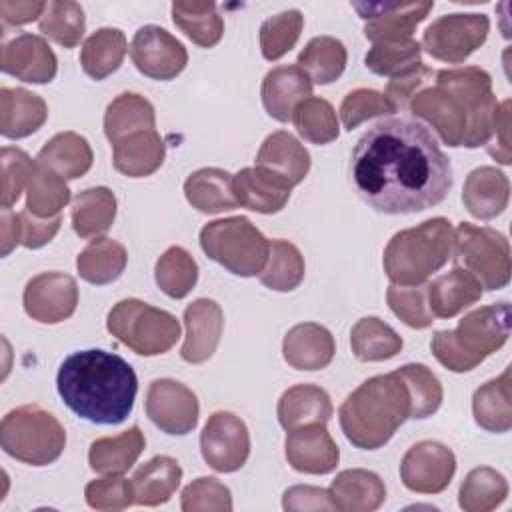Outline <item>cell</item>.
Here are the masks:
<instances>
[{
    "label": "cell",
    "mask_w": 512,
    "mask_h": 512,
    "mask_svg": "<svg viewBox=\"0 0 512 512\" xmlns=\"http://www.w3.org/2000/svg\"><path fill=\"white\" fill-rule=\"evenodd\" d=\"M350 178L358 196L374 210L412 214L446 198L452 166L428 126L412 118H386L356 142Z\"/></svg>",
    "instance_id": "obj_1"
},
{
    "label": "cell",
    "mask_w": 512,
    "mask_h": 512,
    "mask_svg": "<svg viewBox=\"0 0 512 512\" xmlns=\"http://www.w3.org/2000/svg\"><path fill=\"white\" fill-rule=\"evenodd\" d=\"M58 394L64 404L92 424L124 422L136 400L134 368L114 352L88 348L72 352L58 368Z\"/></svg>",
    "instance_id": "obj_2"
},
{
    "label": "cell",
    "mask_w": 512,
    "mask_h": 512,
    "mask_svg": "<svg viewBox=\"0 0 512 512\" xmlns=\"http://www.w3.org/2000/svg\"><path fill=\"white\" fill-rule=\"evenodd\" d=\"M410 394L394 370L364 380L338 408V422L356 448L378 450L410 418Z\"/></svg>",
    "instance_id": "obj_3"
},
{
    "label": "cell",
    "mask_w": 512,
    "mask_h": 512,
    "mask_svg": "<svg viewBox=\"0 0 512 512\" xmlns=\"http://www.w3.org/2000/svg\"><path fill=\"white\" fill-rule=\"evenodd\" d=\"M454 228L436 216L414 228L396 232L384 248L382 264L392 284L418 286L452 258Z\"/></svg>",
    "instance_id": "obj_4"
},
{
    "label": "cell",
    "mask_w": 512,
    "mask_h": 512,
    "mask_svg": "<svg viewBox=\"0 0 512 512\" xmlns=\"http://www.w3.org/2000/svg\"><path fill=\"white\" fill-rule=\"evenodd\" d=\"M2 450L30 466H46L60 458L66 430L48 410L26 404L10 410L0 424Z\"/></svg>",
    "instance_id": "obj_5"
},
{
    "label": "cell",
    "mask_w": 512,
    "mask_h": 512,
    "mask_svg": "<svg viewBox=\"0 0 512 512\" xmlns=\"http://www.w3.org/2000/svg\"><path fill=\"white\" fill-rule=\"evenodd\" d=\"M204 254L236 276H256L266 266L270 240L244 216L208 222L200 230Z\"/></svg>",
    "instance_id": "obj_6"
},
{
    "label": "cell",
    "mask_w": 512,
    "mask_h": 512,
    "mask_svg": "<svg viewBox=\"0 0 512 512\" xmlns=\"http://www.w3.org/2000/svg\"><path fill=\"white\" fill-rule=\"evenodd\" d=\"M108 332L140 356L168 352L180 338V322L166 310L138 298L120 300L106 320Z\"/></svg>",
    "instance_id": "obj_7"
},
{
    "label": "cell",
    "mask_w": 512,
    "mask_h": 512,
    "mask_svg": "<svg viewBox=\"0 0 512 512\" xmlns=\"http://www.w3.org/2000/svg\"><path fill=\"white\" fill-rule=\"evenodd\" d=\"M452 260L486 290H500L510 282V244L494 228L460 222L454 230Z\"/></svg>",
    "instance_id": "obj_8"
},
{
    "label": "cell",
    "mask_w": 512,
    "mask_h": 512,
    "mask_svg": "<svg viewBox=\"0 0 512 512\" xmlns=\"http://www.w3.org/2000/svg\"><path fill=\"white\" fill-rule=\"evenodd\" d=\"M436 86L458 98L468 112V126L462 146H484L492 136L498 108L490 74L478 66L448 68L436 72Z\"/></svg>",
    "instance_id": "obj_9"
},
{
    "label": "cell",
    "mask_w": 512,
    "mask_h": 512,
    "mask_svg": "<svg viewBox=\"0 0 512 512\" xmlns=\"http://www.w3.org/2000/svg\"><path fill=\"white\" fill-rule=\"evenodd\" d=\"M488 30L484 14H446L424 30L420 48L440 62L460 64L484 44Z\"/></svg>",
    "instance_id": "obj_10"
},
{
    "label": "cell",
    "mask_w": 512,
    "mask_h": 512,
    "mask_svg": "<svg viewBox=\"0 0 512 512\" xmlns=\"http://www.w3.org/2000/svg\"><path fill=\"white\" fill-rule=\"evenodd\" d=\"M204 462L216 472L240 470L250 454V434L242 418L232 412H214L200 432Z\"/></svg>",
    "instance_id": "obj_11"
},
{
    "label": "cell",
    "mask_w": 512,
    "mask_h": 512,
    "mask_svg": "<svg viewBox=\"0 0 512 512\" xmlns=\"http://www.w3.org/2000/svg\"><path fill=\"white\" fill-rule=\"evenodd\" d=\"M352 6L360 14V18L366 20L364 36L370 42L396 44L412 40V32L434 8V2H356Z\"/></svg>",
    "instance_id": "obj_12"
},
{
    "label": "cell",
    "mask_w": 512,
    "mask_h": 512,
    "mask_svg": "<svg viewBox=\"0 0 512 512\" xmlns=\"http://www.w3.org/2000/svg\"><path fill=\"white\" fill-rule=\"evenodd\" d=\"M146 414L166 434L184 436L198 424V398L178 380L158 378L146 392Z\"/></svg>",
    "instance_id": "obj_13"
},
{
    "label": "cell",
    "mask_w": 512,
    "mask_h": 512,
    "mask_svg": "<svg viewBox=\"0 0 512 512\" xmlns=\"http://www.w3.org/2000/svg\"><path fill=\"white\" fill-rule=\"evenodd\" d=\"M454 472V452L436 440L416 442L400 462L402 484L418 494H438L446 490Z\"/></svg>",
    "instance_id": "obj_14"
},
{
    "label": "cell",
    "mask_w": 512,
    "mask_h": 512,
    "mask_svg": "<svg viewBox=\"0 0 512 512\" xmlns=\"http://www.w3.org/2000/svg\"><path fill=\"white\" fill-rule=\"evenodd\" d=\"M130 58L140 74L152 80H172L186 68L188 52L168 30L146 24L130 42Z\"/></svg>",
    "instance_id": "obj_15"
},
{
    "label": "cell",
    "mask_w": 512,
    "mask_h": 512,
    "mask_svg": "<svg viewBox=\"0 0 512 512\" xmlns=\"http://www.w3.org/2000/svg\"><path fill=\"white\" fill-rule=\"evenodd\" d=\"M26 314L42 324L68 320L78 304V286L70 274L42 272L28 280L22 294Z\"/></svg>",
    "instance_id": "obj_16"
},
{
    "label": "cell",
    "mask_w": 512,
    "mask_h": 512,
    "mask_svg": "<svg viewBox=\"0 0 512 512\" xmlns=\"http://www.w3.org/2000/svg\"><path fill=\"white\" fill-rule=\"evenodd\" d=\"M510 336V304L496 302L468 312L456 326L454 338L464 352L484 360L500 350Z\"/></svg>",
    "instance_id": "obj_17"
},
{
    "label": "cell",
    "mask_w": 512,
    "mask_h": 512,
    "mask_svg": "<svg viewBox=\"0 0 512 512\" xmlns=\"http://www.w3.org/2000/svg\"><path fill=\"white\" fill-rule=\"evenodd\" d=\"M0 68L22 82L46 84L54 80L58 60L42 36L24 32L2 44Z\"/></svg>",
    "instance_id": "obj_18"
},
{
    "label": "cell",
    "mask_w": 512,
    "mask_h": 512,
    "mask_svg": "<svg viewBox=\"0 0 512 512\" xmlns=\"http://www.w3.org/2000/svg\"><path fill=\"white\" fill-rule=\"evenodd\" d=\"M408 108L414 116L426 120L442 138L444 144L456 148L464 144L468 112L464 104L440 86L422 88L410 102Z\"/></svg>",
    "instance_id": "obj_19"
},
{
    "label": "cell",
    "mask_w": 512,
    "mask_h": 512,
    "mask_svg": "<svg viewBox=\"0 0 512 512\" xmlns=\"http://www.w3.org/2000/svg\"><path fill=\"white\" fill-rule=\"evenodd\" d=\"M284 452L288 464L304 474H328L340 460V450L326 424H306L288 430Z\"/></svg>",
    "instance_id": "obj_20"
},
{
    "label": "cell",
    "mask_w": 512,
    "mask_h": 512,
    "mask_svg": "<svg viewBox=\"0 0 512 512\" xmlns=\"http://www.w3.org/2000/svg\"><path fill=\"white\" fill-rule=\"evenodd\" d=\"M184 326L186 338L180 350L182 360L188 364H202L212 358L224 328L222 308L214 300L198 298L186 306Z\"/></svg>",
    "instance_id": "obj_21"
},
{
    "label": "cell",
    "mask_w": 512,
    "mask_h": 512,
    "mask_svg": "<svg viewBox=\"0 0 512 512\" xmlns=\"http://www.w3.org/2000/svg\"><path fill=\"white\" fill-rule=\"evenodd\" d=\"M256 168L294 188L310 170V154L290 132L278 130L268 134L260 144Z\"/></svg>",
    "instance_id": "obj_22"
},
{
    "label": "cell",
    "mask_w": 512,
    "mask_h": 512,
    "mask_svg": "<svg viewBox=\"0 0 512 512\" xmlns=\"http://www.w3.org/2000/svg\"><path fill=\"white\" fill-rule=\"evenodd\" d=\"M334 352V336L314 322L292 326L282 342V356L296 370H322L332 362Z\"/></svg>",
    "instance_id": "obj_23"
},
{
    "label": "cell",
    "mask_w": 512,
    "mask_h": 512,
    "mask_svg": "<svg viewBox=\"0 0 512 512\" xmlns=\"http://www.w3.org/2000/svg\"><path fill=\"white\" fill-rule=\"evenodd\" d=\"M260 96L274 120L288 122L296 104L312 96V82L298 66H276L264 76Z\"/></svg>",
    "instance_id": "obj_24"
},
{
    "label": "cell",
    "mask_w": 512,
    "mask_h": 512,
    "mask_svg": "<svg viewBox=\"0 0 512 512\" xmlns=\"http://www.w3.org/2000/svg\"><path fill=\"white\" fill-rule=\"evenodd\" d=\"M510 200V182L504 172L494 166L472 170L462 188L464 208L478 220H492L504 212Z\"/></svg>",
    "instance_id": "obj_25"
},
{
    "label": "cell",
    "mask_w": 512,
    "mask_h": 512,
    "mask_svg": "<svg viewBox=\"0 0 512 512\" xmlns=\"http://www.w3.org/2000/svg\"><path fill=\"white\" fill-rule=\"evenodd\" d=\"M330 500L340 512H372L386 500V486L376 472L342 470L330 484Z\"/></svg>",
    "instance_id": "obj_26"
},
{
    "label": "cell",
    "mask_w": 512,
    "mask_h": 512,
    "mask_svg": "<svg viewBox=\"0 0 512 512\" xmlns=\"http://www.w3.org/2000/svg\"><path fill=\"white\" fill-rule=\"evenodd\" d=\"M48 118L46 102L24 88H0V134L4 138H26Z\"/></svg>",
    "instance_id": "obj_27"
},
{
    "label": "cell",
    "mask_w": 512,
    "mask_h": 512,
    "mask_svg": "<svg viewBox=\"0 0 512 512\" xmlns=\"http://www.w3.org/2000/svg\"><path fill=\"white\" fill-rule=\"evenodd\" d=\"M426 298L434 318H452L482 298V286L470 272L456 266L426 286Z\"/></svg>",
    "instance_id": "obj_28"
},
{
    "label": "cell",
    "mask_w": 512,
    "mask_h": 512,
    "mask_svg": "<svg viewBox=\"0 0 512 512\" xmlns=\"http://www.w3.org/2000/svg\"><path fill=\"white\" fill-rule=\"evenodd\" d=\"M276 414L286 432L306 424H326L332 416V402L324 388L296 384L280 396Z\"/></svg>",
    "instance_id": "obj_29"
},
{
    "label": "cell",
    "mask_w": 512,
    "mask_h": 512,
    "mask_svg": "<svg viewBox=\"0 0 512 512\" xmlns=\"http://www.w3.org/2000/svg\"><path fill=\"white\" fill-rule=\"evenodd\" d=\"M166 156L164 140L156 130H144L112 144L114 168L128 178L154 174Z\"/></svg>",
    "instance_id": "obj_30"
},
{
    "label": "cell",
    "mask_w": 512,
    "mask_h": 512,
    "mask_svg": "<svg viewBox=\"0 0 512 512\" xmlns=\"http://www.w3.org/2000/svg\"><path fill=\"white\" fill-rule=\"evenodd\" d=\"M232 188L240 206L260 214L280 212L286 206L292 190L256 166L236 172L232 176Z\"/></svg>",
    "instance_id": "obj_31"
},
{
    "label": "cell",
    "mask_w": 512,
    "mask_h": 512,
    "mask_svg": "<svg viewBox=\"0 0 512 512\" xmlns=\"http://www.w3.org/2000/svg\"><path fill=\"white\" fill-rule=\"evenodd\" d=\"M182 480L180 464L170 456H154L130 478L134 504L160 506L170 500Z\"/></svg>",
    "instance_id": "obj_32"
},
{
    "label": "cell",
    "mask_w": 512,
    "mask_h": 512,
    "mask_svg": "<svg viewBox=\"0 0 512 512\" xmlns=\"http://www.w3.org/2000/svg\"><path fill=\"white\" fill-rule=\"evenodd\" d=\"M184 196L192 208L204 214H218L238 208L232 188V174L222 168H200L184 182Z\"/></svg>",
    "instance_id": "obj_33"
},
{
    "label": "cell",
    "mask_w": 512,
    "mask_h": 512,
    "mask_svg": "<svg viewBox=\"0 0 512 512\" xmlns=\"http://www.w3.org/2000/svg\"><path fill=\"white\" fill-rule=\"evenodd\" d=\"M512 380L510 368H506L498 378L482 384L472 396L474 420L480 428L488 432H508L512 428Z\"/></svg>",
    "instance_id": "obj_34"
},
{
    "label": "cell",
    "mask_w": 512,
    "mask_h": 512,
    "mask_svg": "<svg viewBox=\"0 0 512 512\" xmlns=\"http://www.w3.org/2000/svg\"><path fill=\"white\" fill-rule=\"evenodd\" d=\"M156 112L150 100L136 92L118 94L106 108L104 114V134L116 144L122 138L144 130H156Z\"/></svg>",
    "instance_id": "obj_35"
},
{
    "label": "cell",
    "mask_w": 512,
    "mask_h": 512,
    "mask_svg": "<svg viewBox=\"0 0 512 512\" xmlns=\"http://www.w3.org/2000/svg\"><path fill=\"white\" fill-rule=\"evenodd\" d=\"M146 446V438L138 426L124 430L118 436L96 438L90 444L88 462L98 474H124L132 468Z\"/></svg>",
    "instance_id": "obj_36"
},
{
    "label": "cell",
    "mask_w": 512,
    "mask_h": 512,
    "mask_svg": "<svg viewBox=\"0 0 512 512\" xmlns=\"http://www.w3.org/2000/svg\"><path fill=\"white\" fill-rule=\"evenodd\" d=\"M92 148L88 140L76 132H60L50 138L38 152L36 162L60 174L64 180L84 176L92 166Z\"/></svg>",
    "instance_id": "obj_37"
},
{
    "label": "cell",
    "mask_w": 512,
    "mask_h": 512,
    "mask_svg": "<svg viewBox=\"0 0 512 512\" xmlns=\"http://www.w3.org/2000/svg\"><path fill=\"white\" fill-rule=\"evenodd\" d=\"M72 228L80 238H100L116 218V196L106 186L78 192L70 208Z\"/></svg>",
    "instance_id": "obj_38"
},
{
    "label": "cell",
    "mask_w": 512,
    "mask_h": 512,
    "mask_svg": "<svg viewBox=\"0 0 512 512\" xmlns=\"http://www.w3.org/2000/svg\"><path fill=\"white\" fill-rule=\"evenodd\" d=\"M128 262L126 248L112 238H94L76 258V268L82 280L104 286L120 278Z\"/></svg>",
    "instance_id": "obj_39"
},
{
    "label": "cell",
    "mask_w": 512,
    "mask_h": 512,
    "mask_svg": "<svg viewBox=\"0 0 512 512\" xmlns=\"http://www.w3.org/2000/svg\"><path fill=\"white\" fill-rule=\"evenodd\" d=\"M126 36L118 28H100L86 38L80 50L82 70L94 78L104 80L116 72L126 56Z\"/></svg>",
    "instance_id": "obj_40"
},
{
    "label": "cell",
    "mask_w": 512,
    "mask_h": 512,
    "mask_svg": "<svg viewBox=\"0 0 512 512\" xmlns=\"http://www.w3.org/2000/svg\"><path fill=\"white\" fill-rule=\"evenodd\" d=\"M346 60V48L338 38L316 36L302 48L296 64L310 78V82L330 84L340 78L346 68Z\"/></svg>",
    "instance_id": "obj_41"
},
{
    "label": "cell",
    "mask_w": 512,
    "mask_h": 512,
    "mask_svg": "<svg viewBox=\"0 0 512 512\" xmlns=\"http://www.w3.org/2000/svg\"><path fill=\"white\" fill-rule=\"evenodd\" d=\"M350 346L360 362H382L402 350V338L380 318H360L350 332Z\"/></svg>",
    "instance_id": "obj_42"
},
{
    "label": "cell",
    "mask_w": 512,
    "mask_h": 512,
    "mask_svg": "<svg viewBox=\"0 0 512 512\" xmlns=\"http://www.w3.org/2000/svg\"><path fill=\"white\" fill-rule=\"evenodd\" d=\"M174 24L198 46L212 48L224 34V20L214 2H174Z\"/></svg>",
    "instance_id": "obj_43"
},
{
    "label": "cell",
    "mask_w": 512,
    "mask_h": 512,
    "mask_svg": "<svg viewBox=\"0 0 512 512\" xmlns=\"http://www.w3.org/2000/svg\"><path fill=\"white\" fill-rule=\"evenodd\" d=\"M70 202V188L64 178L34 160V170L26 184V210L38 218L60 216Z\"/></svg>",
    "instance_id": "obj_44"
},
{
    "label": "cell",
    "mask_w": 512,
    "mask_h": 512,
    "mask_svg": "<svg viewBox=\"0 0 512 512\" xmlns=\"http://www.w3.org/2000/svg\"><path fill=\"white\" fill-rule=\"evenodd\" d=\"M508 496L506 478L488 466L474 468L460 484L458 504L466 512H490L498 508Z\"/></svg>",
    "instance_id": "obj_45"
},
{
    "label": "cell",
    "mask_w": 512,
    "mask_h": 512,
    "mask_svg": "<svg viewBox=\"0 0 512 512\" xmlns=\"http://www.w3.org/2000/svg\"><path fill=\"white\" fill-rule=\"evenodd\" d=\"M304 258L300 250L288 240H272L266 266L258 274L260 282L276 292H290L304 280Z\"/></svg>",
    "instance_id": "obj_46"
},
{
    "label": "cell",
    "mask_w": 512,
    "mask_h": 512,
    "mask_svg": "<svg viewBox=\"0 0 512 512\" xmlns=\"http://www.w3.org/2000/svg\"><path fill=\"white\" fill-rule=\"evenodd\" d=\"M154 280L166 296L180 300L196 286L198 264L182 246H170L156 260Z\"/></svg>",
    "instance_id": "obj_47"
},
{
    "label": "cell",
    "mask_w": 512,
    "mask_h": 512,
    "mask_svg": "<svg viewBox=\"0 0 512 512\" xmlns=\"http://www.w3.org/2000/svg\"><path fill=\"white\" fill-rule=\"evenodd\" d=\"M38 28L52 42L64 48H74L80 44L86 30L84 10L78 2L70 0L46 2V10L38 20Z\"/></svg>",
    "instance_id": "obj_48"
},
{
    "label": "cell",
    "mask_w": 512,
    "mask_h": 512,
    "mask_svg": "<svg viewBox=\"0 0 512 512\" xmlns=\"http://www.w3.org/2000/svg\"><path fill=\"white\" fill-rule=\"evenodd\" d=\"M296 132L312 144H328L338 138V118L332 104L324 98L310 96L296 104L292 118Z\"/></svg>",
    "instance_id": "obj_49"
},
{
    "label": "cell",
    "mask_w": 512,
    "mask_h": 512,
    "mask_svg": "<svg viewBox=\"0 0 512 512\" xmlns=\"http://www.w3.org/2000/svg\"><path fill=\"white\" fill-rule=\"evenodd\" d=\"M406 382L410 394V418L422 420L432 416L442 404V384L436 374L424 364H404L396 370Z\"/></svg>",
    "instance_id": "obj_50"
},
{
    "label": "cell",
    "mask_w": 512,
    "mask_h": 512,
    "mask_svg": "<svg viewBox=\"0 0 512 512\" xmlns=\"http://www.w3.org/2000/svg\"><path fill=\"white\" fill-rule=\"evenodd\" d=\"M304 16L300 10H284L270 16L260 26V50L266 60H278L288 54L300 38Z\"/></svg>",
    "instance_id": "obj_51"
},
{
    "label": "cell",
    "mask_w": 512,
    "mask_h": 512,
    "mask_svg": "<svg viewBox=\"0 0 512 512\" xmlns=\"http://www.w3.org/2000/svg\"><path fill=\"white\" fill-rule=\"evenodd\" d=\"M422 48L416 40L396 42V44H374L364 62L366 68L378 76H400L412 68H416L420 62Z\"/></svg>",
    "instance_id": "obj_52"
},
{
    "label": "cell",
    "mask_w": 512,
    "mask_h": 512,
    "mask_svg": "<svg viewBox=\"0 0 512 512\" xmlns=\"http://www.w3.org/2000/svg\"><path fill=\"white\" fill-rule=\"evenodd\" d=\"M394 112L396 106L390 102V98L372 88H356L348 92L340 104L342 124L350 132L374 116H388Z\"/></svg>",
    "instance_id": "obj_53"
},
{
    "label": "cell",
    "mask_w": 512,
    "mask_h": 512,
    "mask_svg": "<svg viewBox=\"0 0 512 512\" xmlns=\"http://www.w3.org/2000/svg\"><path fill=\"white\" fill-rule=\"evenodd\" d=\"M386 300L390 310L410 328H428L434 316L428 308L426 286H398L390 284L386 290Z\"/></svg>",
    "instance_id": "obj_54"
},
{
    "label": "cell",
    "mask_w": 512,
    "mask_h": 512,
    "mask_svg": "<svg viewBox=\"0 0 512 512\" xmlns=\"http://www.w3.org/2000/svg\"><path fill=\"white\" fill-rule=\"evenodd\" d=\"M86 504L94 510H124L134 504L132 484L122 474H106L84 488Z\"/></svg>",
    "instance_id": "obj_55"
},
{
    "label": "cell",
    "mask_w": 512,
    "mask_h": 512,
    "mask_svg": "<svg viewBox=\"0 0 512 512\" xmlns=\"http://www.w3.org/2000/svg\"><path fill=\"white\" fill-rule=\"evenodd\" d=\"M180 506L184 512L232 510V496L228 486H224L218 478L200 476L182 490Z\"/></svg>",
    "instance_id": "obj_56"
},
{
    "label": "cell",
    "mask_w": 512,
    "mask_h": 512,
    "mask_svg": "<svg viewBox=\"0 0 512 512\" xmlns=\"http://www.w3.org/2000/svg\"><path fill=\"white\" fill-rule=\"evenodd\" d=\"M34 162L30 156L12 146L2 148V208H10L30 180Z\"/></svg>",
    "instance_id": "obj_57"
},
{
    "label": "cell",
    "mask_w": 512,
    "mask_h": 512,
    "mask_svg": "<svg viewBox=\"0 0 512 512\" xmlns=\"http://www.w3.org/2000/svg\"><path fill=\"white\" fill-rule=\"evenodd\" d=\"M430 350L434 358L452 372H468L480 364V360L462 350L454 338V330H438L430 340Z\"/></svg>",
    "instance_id": "obj_58"
},
{
    "label": "cell",
    "mask_w": 512,
    "mask_h": 512,
    "mask_svg": "<svg viewBox=\"0 0 512 512\" xmlns=\"http://www.w3.org/2000/svg\"><path fill=\"white\" fill-rule=\"evenodd\" d=\"M432 76H434V72L428 66L418 64L416 68H412L400 76H394L386 86V96L396 106V110L404 108L426 86V82L432 80Z\"/></svg>",
    "instance_id": "obj_59"
},
{
    "label": "cell",
    "mask_w": 512,
    "mask_h": 512,
    "mask_svg": "<svg viewBox=\"0 0 512 512\" xmlns=\"http://www.w3.org/2000/svg\"><path fill=\"white\" fill-rule=\"evenodd\" d=\"M510 100H504L496 108V118H494V130L490 140L486 142L488 154L500 162V164H510L512 162V144H510Z\"/></svg>",
    "instance_id": "obj_60"
},
{
    "label": "cell",
    "mask_w": 512,
    "mask_h": 512,
    "mask_svg": "<svg viewBox=\"0 0 512 512\" xmlns=\"http://www.w3.org/2000/svg\"><path fill=\"white\" fill-rule=\"evenodd\" d=\"M20 220H22V244L32 250L48 244L60 230V222H62L60 216L38 218L28 210L20 212Z\"/></svg>",
    "instance_id": "obj_61"
},
{
    "label": "cell",
    "mask_w": 512,
    "mask_h": 512,
    "mask_svg": "<svg viewBox=\"0 0 512 512\" xmlns=\"http://www.w3.org/2000/svg\"><path fill=\"white\" fill-rule=\"evenodd\" d=\"M284 510H334L328 490L316 486H292L282 498Z\"/></svg>",
    "instance_id": "obj_62"
},
{
    "label": "cell",
    "mask_w": 512,
    "mask_h": 512,
    "mask_svg": "<svg viewBox=\"0 0 512 512\" xmlns=\"http://www.w3.org/2000/svg\"><path fill=\"white\" fill-rule=\"evenodd\" d=\"M46 10V2H38V0H2L0 2V18L6 26H20V24H28L32 20H40V16Z\"/></svg>",
    "instance_id": "obj_63"
},
{
    "label": "cell",
    "mask_w": 512,
    "mask_h": 512,
    "mask_svg": "<svg viewBox=\"0 0 512 512\" xmlns=\"http://www.w3.org/2000/svg\"><path fill=\"white\" fill-rule=\"evenodd\" d=\"M18 244H22L20 214L10 208H2V256H8Z\"/></svg>",
    "instance_id": "obj_64"
}]
</instances>
